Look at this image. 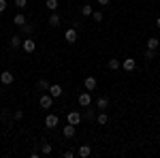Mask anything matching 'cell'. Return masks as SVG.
Wrapping results in <instances>:
<instances>
[{
	"mask_svg": "<svg viewBox=\"0 0 160 158\" xmlns=\"http://www.w3.org/2000/svg\"><path fill=\"white\" fill-rule=\"evenodd\" d=\"M62 135H64V139H73L75 135H77V126L68 122L66 126H62Z\"/></svg>",
	"mask_w": 160,
	"mask_h": 158,
	"instance_id": "cell-5",
	"label": "cell"
},
{
	"mask_svg": "<svg viewBox=\"0 0 160 158\" xmlns=\"http://www.w3.org/2000/svg\"><path fill=\"white\" fill-rule=\"evenodd\" d=\"M47 24H49L51 28H58V26H60V15H58V11H56V13H51V15H49Z\"/></svg>",
	"mask_w": 160,
	"mask_h": 158,
	"instance_id": "cell-15",
	"label": "cell"
},
{
	"mask_svg": "<svg viewBox=\"0 0 160 158\" xmlns=\"http://www.w3.org/2000/svg\"><path fill=\"white\" fill-rule=\"evenodd\" d=\"M49 81H47V79H38V81H37V88H38V90H41V92H47V90H49Z\"/></svg>",
	"mask_w": 160,
	"mask_h": 158,
	"instance_id": "cell-23",
	"label": "cell"
},
{
	"mask_svg": "<svg viewBox=\"0 0 160 158\" xmlns=\"http://www.w3.org/2000/svg\"><path fill=\"white\" fill-rule=\"evenodd\" d=\"M109 2H111V0H98L100 7H109Z\"/></svg>",
	"mask_w": 160,
	"mask_h": 158,
	"instance_id": "cell-33",
	"label": "cell"
},
{
	"mask_svg": "<svg viewBox=\"0 0 160 158\" xmlns=\"http://www.w3.org/2000/svg\"><path fill=\"white\" fill-rule=\"evenodd\" d=\"M7 11V0H0V13Z\"/></svg>",
	"mask_w": 160,
	"mask_h": 158,
	"instance_id": "cell-32",
	"label": "cell"
},
{
	"mask_svg": "<svg viewBox=\"0 0 160 158\" xmlns=\"http://www.w3.org/2000/svg\"><path fill=\"white\" fill-rule=\"evenodd\" d=\"M143 58L152 62L154 58H156V49H145V54H143Z\"/></svg>",
	"mask_w": 160,
	"mask_h": 158,
	"instance_id": "cell-26",
	"label": "cell"
},
{
	"mask_svg": "<svg viewBox=\"0 0 160 158\" xmlns=\"http://www.w3.org/2000/svg\"><path fill=\"white\" fill-rule=\"evenodd\" d=\"M107 66H109V71H118V69H122V62L118 60V58H109Z\"/></svg>",
	"mask_w": 160,
	"mask_h": 158,
	"instance_id": "cell-18",
	"label": "cell"
},
{
	"mask_svg": "<svg viewBox=\"0 0 160 158\" xmlns=\"http://www.w3.org/2000/svg\"><path fill=\"white\" fill-rule=\"evenodd\" d=\"M19 30H22V32H24L26 37H32V32H34V24H30V22H26V24L22 26V28H19Z\"/></svg>",
	"mask_w": 160,
	"mask_h": 158,
	"instance_id": "cell-17",
	"label": "cell"
},
{
	"mask_svg": "<svg viewBox=\"0 0 160 158\" xmlns=\"http://www.w3.org/2000/svg\"><path fill=\"white\" fill-rule=\"evenodd\" d=\"M92 154V145H88V143H83V145L77 150V156H81V158H88Z\"/></svg>",
	"mask_w": 160,
	"mask_h": 158,
	"instance_id": "cell-13",
	"label": "cell"
},
{
	"mask_svg": "<svg viewBox=\"0 0 160 158\" xmlns=\"http://www.w3.org/2000/svg\"><path fill=\"white\" fill-rule=\"evenodd\" d=\"M92 4H81V15L83 17H92Z\"/></svg>",
	"mask_w": 160,
	"mask_h": 158,
	"instance_id": "cell-24",
	"label": "cell"
},
{
	"mask_svg": "<svg viewBox=\"0 0 160 158\" xmlns=\"http://www.w3.org/2000/svg\"><path fill=\"white\" fill-rule=\"evenodd\" d=\"M47 92H49V94H51V96H53V98H60V96H62V92H64V90H62V85H60V84H51V85H49V90H47Z\"/></svg>",
	"mask_w": 160,
	"mask_h": 158,
	"instance_id": "cell-11",
	"label": "cell"
},
{
	"mask_svg": "<svg viewBox=\"0 0 160 158\" xmlns=\"http://www.w3.org/2000/svg\"><path fill=\"white\" fill-rule=\"evenodd\" d=\"M83 85H86L88 92H94V90L98 88V81H96V77H94V75H90V77H86V79H83Z\"/></svg>",
	"mask_w": 160,
	"mask_h": 158,
	"instance_id": "cell-7",
	"label": "cell"
},
{
	"mask_svg": "<svg viewBox=\"0 0 160 158\" xmlns=\"http://www.w3.org/2000/svg\"><path fill=\"white\" fill-rule=\"evenodd\" d=\"M45 7H47L51 13H56V11H58V0H47V2H45Z\"/></svg>",
	"mask_w": 160,
	"mask_h": 158,
	"instance_id": "cell-25",
	"label": "cell"
},
{
	"mask_svg": "<svg viewBox=\"0 0 160 158\" xmlns=\"http://www.w3.org/2000/svg\"><path fill=\"white\" fill-rule=\"evenodd\" d=\"M96 109L98 111H107L109 109V98L107 96H98V100H96Z\"/></svg>",
	"mask_w": 160,
	"mask_h": 158,
	"instance_id": "cell-12",
	"label": "cell"
},
{
	"mask_svg": "<svg viewBox=\"0 0 160 158\" xmlns=\"http://www.w3.org/2000/svg\"><path fill=\"white\" fill-rule=\"evenodd\" d=\"M38 105H41V109H51V105H53V96H51L49 92H47V94H41Z\"/></svg>",
	"mask_w": 160,
	"mask_h": 158,
	"instance_id": "cell-2",
	"label": "cell"
},
{
	"mask_svg": "<svg viewBox=\"0 0 160 158\" xmlns=\"http://www.w3.org/2000/svg\"><path fill=\"white\" fill-rule=\"evenodd\" d=\"M43 124H45V128H56V126L60 124V120H58V115H56V113H49V115L45 118Z\"/></svg>",
	"mask_w": 160,
	"mask_h": 158,
	"instance_id": "cell-9",
	"label": "cell"
},
{
	"mask_svg": "<svg viewBox=\"0 0 160 158\" xmlns=\"http://www.w3.org/2000/svg\"><path fill=\"white\" fill-rule=\"evenodd\" d=\"M81 115H83V120H88V122L96 120V111H94V109H90V107H86V111H83Z\"/></svg>",
	"mask_w": 160,
	"mask_h": 158,
	"instance_id": "cell-20",
	"label": "cell"
},
{
	"mask_svg": "<svg viewBox=\"0 0 160 158\" xmlns=\"http://www.w3.org/2000/svg\"><path fill=\"white\" fill-rule=\"evenodd\" d=\"M96 124H100V126L109 124V115H107V111H100L98 115H96Z\"/></svg>",
	"mask_w": 160,
	"mask_h": 158,
	"instance_id": "cell-19",
	"label": "cell"
},
{
	"mask_svg": "<svg viewBox=\"0 0 160 158\" xmlns=\"http://www.w3.org/2000/svg\"><path fill=\"white\" fill-rule=\"evenodd\" d=\"M77 38H79L77 28H68V30L64 32V41H66V43H71V45H75V43H77Z\"/></svg>",
	"mask_w": 160,
	"mask_h": 158,
	"instance_id": "cell-6",
	"label": "cell"
},
{
	"mask_svg": "<svg viewBox=\"0 0 160 158\" xmlns=\"http://www.w3.org/2000/svg\"><path fill=\"white\" fill-rule=\"evenodd\" d=\"M92 19H94L96 24H100V22H102V11H94L92 13Z\"/></svg>",
	"mask_w": 160,
	"mask_h": 158,
	"instance_id": "cell-30",
	"label": "cell"
},
{
	"mask_svg": "<svg viewBox=\"0 0 160 158\" xmlns=\"http://www.w3.org/2000/svg\"><path fill=\"white\" fill-rule=\"evenodd\" d=\"M158 122H160V115H158Z\"/></svg>",
	"mask_w": 160,
	"mask_h": 158,
	"instance_id": "cell-35",
	"label": "cell"
},
{
	"mask_svg": "<svg viewBox=\"0 0 160 158\" xmlns=\"http://www.w3.org/2000/svg\"><path fill=\"white\" fill-rule=\"evenodd\" d=\"M26 22H28V19H26V15H24V13H17V15L13 17V24L17 26V28H22V26H24Z\"/></svg>",
	"mask_w": 160,
	"mask_h": 158,
	"instance_id": "cell-16",
	"label": "cell"
},
{
	"mask_svg": "<svg viewBox=\"0 0 160 158\" xmlns=\"http://www.w3.org/2000/svg\"><path fill=\"white\" fill-rule=\"evenodd\" d=\"M77 103H79V107H90L92 105V92H81L79 98H77Z\"/></svg>",
	"mask_w": 160,
	"mask_h": 158,
	"instance_id": "cell-3",
	"label": "cell"
},
{
	"mask_svg": "<svg viewBox=\"0 0 160 158\" xmlns=\"http://www.w3.org/2000/svg\"><path fill=\"white\" fill-rule=\"evenodd\" d=\"M51 152H53V145H51V143H47V141H43V143H41V154L49 156Z\"/></svg>",
	"mask_w": 160,
	"mask_h": 158,
	"instance_id": "cell-21",
	"label": "cell"
},
{
	"mask_svg": "<svg viewBox=\"0 0 160 158\" xmlns=\"http://www.w3.org/2000/svg\"><path fill=\"white\" fill-rule=\"evenodd\" d=\"M122 69L126 71V73H132V71L137 69V60L135 58H126V60L122 62Z\"/></svg>",
	"mask_w": 160,
	"mask_h": 158,
	"instance_id": "cell-10",
	"label": "cell"
},
{
	"mask_svg": "<svg viewBox=\"0 0 160 158\" xmlns=\"http://www.w3.org/2000/svg\"><path fill=\"white\" fill-rule=\"evenodd\" d=\"M62 156H64V158H73V156H75V152H73V150H66Z\"/></svg>",
	"mask_w": 160,
	"mask_h": 158,
	"instance_id": "cell-31",
	"label": "cell"
},
{
	"mask_svg": "<svg viewBox=\"0 0 160 158\" xmlns=\"http://www.w3.org/2000/svg\"><path fill=\"white\" fill-rule=\"evenodd\" d=\"M22 49H24L26 54H34V51H37V41L32 37H26L24 43H22Z\"/></svg>",
	"mask_w": 160,
	"mask_h": 158,
	"instance_id": "cell-1",
	"label": "cell"
},
{
	"mask_svg": "<svg viewBox=\"0 0 160 158\" xmlns=\"http://www.w3.org/2000/svg\"><path fill=\"white\" fill-rule=\"evenodd\" d=\"M13 4H15L19 11H24L26 7H28V0H13Z\"/></svg>",
	"mask_w": 160,
	"mask_h": 158,
	"instance_id": "cell-28",
	"label": "cell"
},
{
	"mask_svg": "<svg viewBox=\"0 0 160 158\" xmlns=\"http://www.w3.org/2000/svg\"><path fill=\"white\" fill-rule=\"evenodd\" d=\"M9 43H11L13 49H19V47H22V43H24V38H22V34H13Z\"/></svg>",
	"mask_w": 160,
	"mask_h": 158,
	"instance_id": "cell-14",
	"label": "cell"
},
{
	"mask_svg": "<svg viewBox=\"0 0 160 158\" xmlns=\"http://www.w3.org/2000/svg\"><path fill=\"white\" fill-rule=\"evenodd\" d=\"M13 120H15V122L24 120V109H15V111H13Z\"/></svg>",
	"mask_w": 160,
	"mask_h": 158,
	"instance_id": "cell-29",
	"label": "cell"
},
{
	"mask_svg": "<svg viewBox=\"0 0 160 158\" xmlns=\"http://www.w3.org/2000/svg\"><path fill=\"white\" fill-rule=\"evenodd\" d=\"M158 47H160V41L156 37H149L148 38V49H156L158 51Z\"/></svg>",
	"mask_w": 160,
	"mask_h": 158,
	"instance_id": "cell-22",
	"label": "cell"
},
{
	"mask_svg": "<svg viewBox=\"0 0 160 158\" xmlns=\"http://www.w3.org/2000/svg\"><path fill=\"white\" fill-rule=\"evenodd\" d=\"M156 28H158V30H160V17H158V19H156Z\"/></svg>",
	"mask_w": 160,
	"mask_h": 158,
	"instance_id": "cell-34",
	"label": "cell"
},
{
	"mask_svg": "<svg viewBox=\"0 0 160 158\" xmlns=\"http://www.w3.org/2000/svg\"><path fill=\"white\" fill-rule=\"evenodd\" d=\"M13 81H15V75H13L11 71H2V73H0V84L2 85H11Z\"/></svg>",
	"mask_w": 160,
	"mask_h": 158,
	"instance_id": "cell-8",
	"label": "cell"
},
{
	"mask_svg": "<svg viewBox=\"0 0 160 158\" xmlns=\"http://www.w3.org/2000/svg\"><path fill=\"white\" fill-rule=\"evenodd\" d=\"M0 118H2V122H7V124H9V122H11V118H13V113L9 109H4L2 113H0Z\"/></svg>",
	"mask_w": 160,
	"mask_h": 158,
	"instance_id": "cell-27",
	"label": "cell"
},
{
	"mask_svg": "<svg viewBox=\"0 0 160 158\" xmlns=\"http://www.w3.org/2000/svg\"><path fill=\"white\" fill-rule=\"evenodd\" d=\"M81 120H83V115H81L79 111H68V113H66V122H71V124H75V126H79Z\"/></svg>",
	"mask_w": 160,
	"mask_h": 158,
	"instance_id": "cell-4",
	"label": "cell"
}]
</instances>
